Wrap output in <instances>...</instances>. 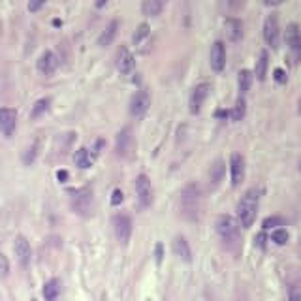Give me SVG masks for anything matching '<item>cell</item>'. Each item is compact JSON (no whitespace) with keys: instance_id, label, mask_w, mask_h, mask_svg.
<instances>
[{"instance_id":"obj_13","label":"cell","mask_w":301,"mask_h":301,"mask_svg":"<svg viewBox=\"0 0 301 301\" xmlns=\"http://www.w3.org/2000/svg\"><path fill=\"white\" fill-rule=\"evenodd\" d=\"M209 91H211L209 83H200L192 89V94H190V111L192 113H200L203 102L209 96Z\"/></svg>"},{"instance_id":"obj_8","label":"cell","mask_w":301,"mask_h":301,"mask_svg":"<svg viewBox=\"0 0 301 301\" xmlns=\"http://www.w3.org/2000/svg\"><path fill=\"white\" fill-rule=\"evenodd\" d=\"M113 230H115L117 239H119L122 245H126L128 241H130V235H132V219L124 213L115 214L113 217Z\"/></svg>"},{"instance_id":"obj_39","label":"cell","mask_w":301,"mask_h":301,"mask_svg":"<svg viewBox=\"0 0 301 301\" xmlns=\"http://www.w3.org/2000/svg\"><path fill=\"white\" fill-rule=\"evenodd\" d=\"M57 177H59L60 183H64V181L68 179V171L66 169H59V171H57Z\"/></svg>"},{"instance_id":"obj_36","label":"cell","mask_w":301,"mask_h":301,"mask_svg":"<svg viewBox=\"0 0 301 301\" xmlns=\"http://www.w3.org/2000/svg\"><path fill=\"white\" fill-rule=\"evenodd\" d=\"M41 6H44V0H30V2H28V10H30V12H38Z\"/></svg>"},{"instance_id":"obj_11","label":"cell","mask_w":301,"mask_h":301,"mask_svg":"<svg viewBox=\"0 0 301 301\" xmlns=\"http://www.w3.org/2000/svg\"><path fill=\"white\" fill-rule=\"evenodd\" d=\"M15 124H17V111L12 107H0V132L6 138H12Z\"/></svg>"},{"instance_id":"obj_19","label":"cell","mask_w":301,"mask_h":301,"mask_svg":"<svg viewBox=\"0 0 301 301\" xmlns=\"http://www.w3.org/2000/svg\"><path fill=\"white\" fill-rule=\"evenodd\" d=\"M117 30H119V21H109L106 25V28L102 30L100 38H98V44H100L102 47L109 46V44H113L115 36H117Z\"/></svg>"},{"instance_id":"obj_2","label":"cell","mask_w":301,"mask_h":301,"mask_svg":"<svg viewBox=\"0 0 301 301\" xmlns=\"http://www.w3.org/2000/svg\"><path fill=\"white\" fill-rule=\"evenodd\" d=\"M214 226H217V234L221 235V239L226 243L228 247H234L239 243V222L235 221L234 217H230V214H221L217 222H214Z\"/></svg>"},{"instance_id":"obj_5","label":"cell","mask_w":301,"mask_h":301,"mask_svg":"<svg viewBox=\"0 0 301 301\" xmlns=\"http://www.w3.org/2000/svg\"><path fill=\"white\" fill-rule=\"evenodd\" d=\"M72 207L81 217H89L93 211V190L87 187L72 192Z\"/></svg>"},{"instance_id":"obj_34","label":"cell","mask_w":301,"mask_h":301,"mask_svg":"<svg viewBox=\"0 0 301 301\" xmlns=\"http://www.w3.org/2000/svg\"><path fill=\"white\" fill-rule=\"evenodd\" d=\"M122 200H124L122 192H120L119 188H115L113 194H111V203H113V205H120V203H122Z\"/></svg>"},{"instance_id":"obj_12","label":"cell","mask_w":301,"mask_h":301,"mask_svg":"<svg viewBox=\"0 0 301 301\" xmlns=\"http://www.w3.org/2000/svg\"><path fill=\"white\" fill-rule=\"evenodd\" d=\"M115 64H117V70L120 74H130L134 70V55L130 53V49L126 46H120L119 51H117V57H115Z\"/></svg>"},{"instance_id":"obj_20","label":"cell","mask_w":301,"mask_h":301,"mask_svg":"<svg viewBox=\"0 0 301 301\" xmlns=\"http://www.w3.org/2000/svg\"><path fill=\"white\" fill-rule=\"evenodd\" d=\"M224 174H226V166H224V162L222 160H214L209 167V181H211V185L213 187H219L224 179Z\"/></svg>"},{"instance_id":"obj_6","label":"cell","mask_w":301,"mask_h":301,"mask_svg":"<svg viewBox=\"0 0 301 301\" xmlns=\"http://www.w3.org/2000/svg\"><path fill=\"white\" fill-rule=\"evenodd\" d=\"M136 194H138L140 207H149L153 203V185H151V179L145 174L138 175V179H136Z\"/></svg>"},{"instance_id":"obj_40","label":"cell","mask_w":301,"mask_h":301,"mask_svg":"<svg viewBox=\"0 0 301 301\" xmlns=\"http://www.w3.org/2000/svg\"><path fill=\"white\" fill-rule=\"evenodd\" d=\"M0 34H2V21H0Z\"/></svg>"},{"instance_id":"obj_35","label":"cell","mask_w":301,"mask_h":301,"mask_svg":"<svg viewBox=\"0 0 301 301\" xmlns=\"http://www.w3.org/2000/svg\"><path fill=\"white\" fill-rule=\"evenodd\" d=\"M275 81H279V83H286V74H284V70L282 68H277L275 70Z\"/></svg>"},{"instance_id":"obj_37","label":"cell","mask_w":301,"mask_h":301,"mask_svg":"<svg viewBox=\"0 0 301 301\" xmlns=\"http://www.w3.org/2000/svg\"><path fill=\"white\" fill-rule=\"evenodd\" d=\"M154 256H156V264H162V256H164V247H162V243H156V252H154Z\"/></svg>"},{"instance_id":"obj_1","label":"cell","mask_w":301,"mask_h":301,"mask_svg":"<svg viewBox=\"0 0 301 301\" xmlns=\"http://www.w3.org/2000/svg\"><path fill=\"white\" fill-rule=\"evenodd\" d=\"M258 203H260V192L256 188H250L245 192V196L237 203V222L243 228H250L256 221L258 213Z\"/></svg>"},{"instance_id":"obj_24","label":"cell","mask_w":301,"mask_h":301,"mask_svg":"<svg viewBox=\"0 0 301 301\" xmlns=\"http://www.w3.org/2000/svg\"><path fill=\"white\" fill-rule=\"evenodd\" d=\"M266 74H268V51H262L258 60H256V77L264 81Z\"/></svg>"},{"instance_id":"obj_17","label":"cell","mask_w":301,"mask_h":301,"mask_svg":"<svg viewBox=\"0 0 301 301\" xmlns=\"http://www.w3.org/2000/svg\"><path fill=\"white\" fill-rule=\"evenodd\" d=\"M57 66H59V60H57L53 51H46V53L38 59V70H40L41 74L51 75L55 70H57Z\"/></svg>"},{"instance_id":"obj_29","label":"cell","mask_w":301,"mask_h":301,"mask_svg":"<svg viewBox=\"0 0 301 301\" xmlns=\"http://www.w3.org/2000/svg\"><path fill=\"white\" fill-rule=\"evenodd\" d=\"M149 34H151V27H149L147 23H141L140 27L136 28L134 38H132V40H134V44H136V46H140L141 41L145 40V38H147Z\"/></svg>"},{"instance_id":"obj_26","label":"cell","mask_w":301,"mask_h":301,"mask_svg":"<svg viewBox=\"0 0 301 301\" xmlns=\"http://www.w3.org/2000/svg\"><path fill=\"white\" fill-rule=\"evenodd\" d=\"M74 162H75V166L83 167V169L91 167V156H89L87 149H85V147L77 149V151H75V154H74Z\"/></svg>"},{"instance_id":"obj_23","label":"cell","mask_w":301,"mask_h":301,"mask_svg":"<svg viewBox=\"0 0 301 301\" xmlns=\"http://www.w3.org/2000/svg\"><path fill=\"white\" fill-rule=\"evenodd\" d=\"M60 294V281L59 279H51V281L46 282L44 286V297L47 301H55Z\"/></svg>"},{"instance_id":"obj_25","label":"cell","mask_w":301,"mask_h":301,"mask_svg":"<svg viewBox=\"0 0 301 301\" xmlns=\"http://www.w3.org/2000/svg\"><path fill=\"white\" fill-rule=\"evenodd\" d=\"M252 72H248V70H241L239 72V79H237V83H239V91L241 94H247L248 91H250V85H252Z\"/></svg>"},{"instance_id":"obj_9","label":"cell","mask_w":301,"mask_h":301,"mask_svg":"<svg viewBox=\"0 0 301 301\" xmlns=\"http://www.w3.org/2000/svg\"><path fill=\"white\" fill-rule=\"evenodd\" d=\"M115 149H117L119 156H130L132 154V151H134V130H132V126L120 128Z\"/></svg>"},{"instance_id":"obj_15","label":"cell","mask_w":301,"mask_h":301,"mask_svg":"<svg viewBox=\"0 0 301 301\" xmlns=\"http://www.w3.org/2000/svg\"><path fill=\"white\" fill-rule=\"evenodd\" d=\"M15 256H17V262L21 266L27 268L30 256H32V248H30V243L25 235H17V239H15Z\"/></svg>"},{"instance_id":"obj_14","label":"cell","mask_w":301,"mask_h":301,"mask_svg":"<svg viewBox=\"0 0 301 301\" xmlns=\"http://www.w3.org/2000/svg\"><path fill=\"white\" fill-rule=\"evenodd\" d=\"M230 174H232V185L237 187L245 179V158L239 153H234L230 158Z\"/></svg>"},{"instance_id":"obj_10","label":"cell","mask_w":301,"mask_h":301,"mask_svg":"<svg viewBox=\"0 0 301 301\" xmlns=\"http://www.w3.org/2000/svg\"><path fill=\"white\" fill-rule=\"evenodd\" d=\"M149 106H151V96H149L147 91H138V93L132 96V100H130V115L134 117V119H141L143 115L147 113Z\"/></svg>"},{"instance_id":"obj_31","label":"cell","mask_w":301,"mask_h":301,"mask_svg":"<svg viewBox=\"0 0 301 301\" xmlns=\"http://www.w3.org/2000/svg\"><path fill=\"white\" fill-rule=\"evenodd\" d=\"M277 226H284V219L282 217H268L264 221V230H271V228L277 230Z\"/></svg>"},{"instance_id":"obj_4","label":"cell","mask_w":301,"mask_h":301,"mask_svg":"<svg viewBox=\"0 0 301 301\" xmlns=\"http://www.w3.org/2000/svg\"><path fill=\"white\" fill-rule=\"evenodd\" d=\"M284 40L288 46V53L294 64H299L301 60V30L295 23H290L286 27V34H284Z\"/></svg>"},{"instance_id":"obj_38","label":"cell","mask_w":301,"mask_h":301,"mask_svg":"<svg viewBox=\"0 0 301 301\" xmlns=\"http://www.w3.org/2000/svg\"><path fill=\"white\" fill-rule=\"evenodd\" d=\"M290 301H301V290L292 288V290H290Z\"/></svg>"},{"instance_id":"obj_22","label":"cell","mask_w":301,"mask_h":301,"mask_svg":"<svg viewBox=\"0 0 301 301\" xmlns=\"http://www.w3.org/2000/svg\"><path fill=\"white\" fill-rule=\"evenodd\" d=\"M162 8H164L162 0H145L141 4V12L147 15V17H156V15H160Z\"/></svg>"},{"instance_id":"obj_41","label":"cell","mask_w":301,"mask_h":301,"mask_svg":"<svg viewBox=\"0 0 301 301\" xmlns=\"http://www.w3.org/2000/svg\"><path fill=\"white\" fill-rule=\"evenodd\" d=\"M299 113H301V100H299Z\"/></svg>"},{"instance_id":"obj_21","label":"cell","mask_w":301,"mask_h":301,"mask_svg":"<svg viewBox=\"0 0 301 301\" xmlns=\"http://www.w3.org/2000/svg\"><path fill=\"white\" fill-rule=\"evenodd\" d=\"M224 25H226V34L228 38H230V41H237L243 36V23L239 19L230 17V19H226Z\"/></svg>"},{"instance_id":"obj_30","label":"cell","mask_w":301,"mask_h":301,"mask_svg":"<svg viewBox=\"0 0 301 301\" xmlns=\"http://www.w3.org/2000/svg\"><path fill=\"white\" fill-rule=\"evenodd\" d=\"M271 241L277 243V245H284L288 241V232L284 228H277V230H273V234H271Z\"/></svg>"},{"instance_id":"obj_32","label":"cell","mask_w":301,"mask_h":301,"mask_svg":"<svg viewBox=\"0 0 301 301\" xmlns=\"http://www.w3.org/2000/svg\"><path fill=\"white\" fill-rule=\"evenodd\" d=\"M36 154H38V143H32V145L27 149V153L23 154V162H25L27 166L28 164H32L34 158H36Z\"/></svg>"},{"instance_id":"obj_16","label":"cell","mask_w":301,"mask_h":301,"mask_svg":"<svg viewBox=\"0 0 301 301\" xmlns=\"http://www.w3.org/2000/svg\"><path fill=\"white\" fill-rule=\"evenodd\" d=\"M211 68L214 72H222L224 66H226V47L222 41H214L213 47H211Z\"/></svg>"},{"instance_id":"obj_18","label":"cell","mask_w":301,"mask_h":301,"mask_svg":"<svg viewBox=\"0 0 301 301\" xmlns=\"http://www.w3.org/2000/svg\"><path fill=\"white\" fill-rule=\"evenodd\" d=\"M174 252L175 256H179L183 262H190L192 260V250H190V245L188 241L183 237V235H177L174 239Z\"/></svg>"},{"instance_id":"obj_3","label":"cell","mask_w":301,"mask_h":301,"mask_svg":"<svg viewBox=\"0 0 301 301\" xmlns=\"http://www.w3.org/2000/svg\"><path fill=\"white\" fill-rule=\"evenodd\" d=\"M200 200H201V190L196 183H190L183 188L181 192V209L183 214L188 219H196L198 211H200Z\"/></svg>"},{"instance_id":"obj_42","label":"cell","mask_w":301,"mask_h":301,"mask_svg":"<svg viewBox=\"0 0 301 301\" xmlns=\"http://www.w3.org/2000/svg\"><path fill=\"white\" fill-rule=\"evenodd\" d=\"M299 171H301V160H299Z\"/></svg>"},{"instance_id":"obj_27","label":"cell","mask_w":301,"mask_h":301,"mask_svg":"<svg viewBox=\"0 0 301 301\" xmlns=\"http://www.w3.org/2000/svg\"><path fill=\"white\" fill-rule=\"evenodd\" d=\"M245 113H247V102H245V98L241 96V98H237V102H235L234 109H232V113H230V117L234 120H241L243 117H245Z\"/></svg>"},{"instance_id":"obj_7","label":"cell","mask_w":301,"mask_h":301,"mask_svg":"<svg viewBox=\"0 0 301 301\" xmlns=\"http://www.w3.org/2000/svg\"><path fill=\"white\" fill-rule=\"evenodd\" d=\"M264 38L268 41V46H271L273 49H277L279 44H281V27H279V17L275 14L266 17V23H264Z\"/></svg>"},{"instance_id":"obj_33","label":"cell","mask_w":301,"mask_h":301,"mask_svg":"<svg viewBox=\"0 0 301 301\" xmlns=\"http://www.w3.org/2000/svg\"><path fill=\"white\" fill-rule=\"evenodd\" d=\"M8 273H10V262L4 254H0V275L6 277Z\"/></svg>"},{"instance_id":"obj_28","label":"cell","mask_w":301,"mask_h":301,"mask_svg":"<svg viewBox=\"0 0 301 301\" xmlns=\"http://www.w3.org/2000/svg\"><path fill=\"white\" fill-rule=\"evenodd\" d=\"M49 106H51V100H49V98H40V100L34 104L32 111H30V117H32V119H38L40 115H44L47 109H49Z\"/></svg>"}]
</instances>
